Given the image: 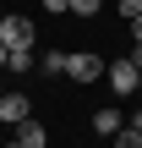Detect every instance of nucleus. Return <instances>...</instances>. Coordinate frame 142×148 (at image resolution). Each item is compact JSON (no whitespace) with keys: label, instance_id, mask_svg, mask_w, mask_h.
Returning <instances> with one entry per match:
<instances>
[{"label":"nucleus","instance_id":"obj_17","mask_svg":"<svg viewBox=\"0 0 142 148\" xmlns=\"http://www.w3.org/2000/svg\"><path fill=\"white\" fill-rule=\"evenodd\" d=\"M0 93H5V88H0Z\"/></svg>","mask_w":142,"mask_h":148},{"label":"nucleus","instance_id":"obj_3","mask_svg":"<svg viewBox=\"0 0 142 148\" xmlns=\"http://www.w3.org/2000/svg\"><path fill=\"white\" fill-rule=\"evenodd\" d=\"M104 77L115 93H137V60H115V66H104Z\"/></svg>","mask_w":142,"mask_h":148},{"label":"nucleus","instance_id":"obj_13","mask_svg":"<svg viewBox=\"0 0 142 148\" xmlns=\"http://www.w3.org/2000/svg\"><path fill=\"white\" fill-rule=\"evenodd\" d=\"M131 33H137V38H142V16H131Z\"/></svg>","mask_w":142,"mask_h":148},{"label":"nucleus","instance_id":"obj_11","mask_svg":"<svg viewBox=\"0 0 142 148\" xmlns=\"http://www.w3.org/2000/svg\"><path fill=\"white\" fill-rule=\"evenodd\" d=\"M44 11H55V16H60V11H71V0H44Z\"/></svg>","mask_w":142,"mask_h":148},{"label":"nucleus","instance_id":"obj_4","mask_svg":"<svg viewBox=\"0 0 142 148\" xmlns=\"http://www.w3.org/2000/svg\"><path fill=\"white\" fill-rule=\"evenodd\" d=\"M0 121L22 126V121H27V93H0Z\"/></svg>","mask_w":142,"mask_h":148},{"label":"nucleus","instance_id":"obj_5","mask_svg":"<svg viewBox=\"0 0 142 148\" xmlns=\"http://www.w3.org/2000/svg\"><path fill=\"white\" fill-rule=\"evenodd\" d=\"M120 126H126V121H120V110H115V104H104V110H93V132H99V137H115Z\"/></svg>","mask_w":142,"mask_h":148},{"label":"nucleus","instance_id":"obj_14","mask_svg":"<svg viewBox=\"0 0 142 148\" xmlns=\"http://www.w3.org/2000/svg\"><path fill=\"white\" fill-rule=\"evenodd\" d=\"M5 55H11V49H5V44H0V66H5Z\"/></svg>","mask_w":142,"mask_h":148},{"label":"nucleus","instance_id":"obj_8","mask_svg":"<svg viewBox=\"0 0 142 148\" xmlns=\"http://www.w3.org/2000/svg\"><path fill=\"white\" fill-rule=\"evenodd\" d=\"M66 49H49V55H38V71H49V77H66Z\"/></svg>","mask_w":142,"mask_h":148},{"label":"nucleus","instance_id":"obj_2","mask_svg":"<svg viewBox=\"0 0 142 148\" xmlns=\"http://www.w3.org/2000/svg\"><path fill=\"white\" fill-rule=\"evenodd\" d=\"M0 44H5V49L33 44V22H27V16H0Z\"/></svg>","mask_w":142,"mask_h":148},{"label":"nucleus","instance_id":"obj_9","mask_svg":"<svg viewBox=\"0 0 142 148\" xmlns=\"http://www.w3.org/2000/svg\"><path fill=\"white\" fill-rule=\"evenodd\" d=\"M99 5H104V0H71V11H77V16H93Z\"/></svg>","mask_w":142,"mask_h":148},{"label":"nucleus","instance_id":"obj_15","mask_svg":"<svg viewBox=\"0 0 142 148\" xmlns=\"http://www.w3.org/2000/svg\"><path fill=\"white\" fill-rule=\"evenodd\" d=\"M131 126H142V115H137V121H131Z\"/></svg>","mask_w":142,"mask_h":148},{"label":"nucleus","instance_id":"obj_12","mask_svg":"<svg viewBox=\"0 0 142 148\" xmlns=\"http://www.w3.org/2000/svg\"><path fill=\"white\" fill-rule=\"evenodd\" d=\"M131 60H137V71H142V38H137V49H131Z\"/></svg>","mask_w":142,"mask_h":148},{"label":"nucleus","instance_id":"obj_10","mask_svg":"<svg viewBox=\"0 0 142 148\" xmlns=\"http://www.w3.org/2000/svg\"><path fill=\"white\" fill-rule=\"evenodd\" d=\"M115 11L120 16H142V0H115Z\"/></svg>","mask_w":142,"mask_h":148},{"label":"nucleus","instance_id":"obj_6","mask_svg":"<svg viewBox=\"0 0 142 148\" xmlns=\"http://www.w3.org/2000/svg\"><path fill=\"white\" fill-rule=\"evenodd\" d=\"M16 143H22V148H44V143H49V132H44L38 121H22V126H16Z\"/></svg>","mask_w":142,"mask_h":148},{"label":"nucleus","instance_id":"obj_1","mask_svg":"<svg viewBox=\"0 0 142 148\" xmlns=\"http://www.w3.org/2000/svg\"><path fill=\"white\" fill-rule=\"evenodd\" d=\"M66 77H71V82H99V77H104V60H99L93 49H77V55L66 60Z\"/></svg>","mask_w":142,"mask_h":148},{"label":"nucleus","instance_id":"obj_16","mask_svg":"<svg viewBox=\"0 0 142 148\" xmlns=\"http://www.w3.org/2000/svg\"><path fill=\"white\" fill-rule=\"evenodd\" d=\"M11 148H22V143H11Z\"/></svg>","mask_w":142,"mask_h":148},{"label":"nucleus","instance_id":"obj_7","mask_svg":"<svg viewBox=\"0 0 142 148\" xmlns=\"http://www.w3.org/2000/svg\"><path fill=\"white\" fill-rule=\"evenodd\" d=\"M27 66H38V55H33V44H16L5 55V71H27Z\"/></svg>","mask_w":142,"mask_h":148}]
</instances>
